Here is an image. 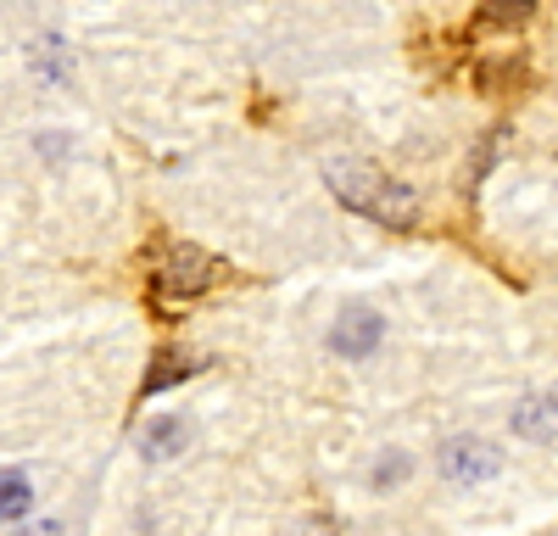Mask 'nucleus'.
Returning a JSON list of instances; mask_svg holds the SVG:
<instances>
[{
  "label": "nucleus",
  "mask_w": 558,
  "mask_h": 536,
  "mask_svg": "<svg viewBox=\"0 0 558 536\" xmlns=\"http://www.w3.org/2000/svg\"><path fill=\"white\" fill-rule=\"evenodd\" d=\"M380 336H386L380 313H368V307H347V313H341V325H336V336H330V346H336L341 357H368V352L380 346Z\"/></svg>",
  "instance_id": "nucleus-4"
},
{
  "label": "nucleus",
  "mask_w": 558,
  "mask_h": 536,
  "mask_svg": "<svg viewBox=\"0 0 558 536\" xmlns=\"http://www.w3.org/2000/svg\"><path fill=\"white\" fill-rule=\"evenodd\" d=\"M28 509H34V486H28V475L12 470V464H0V520H23Z\"/></svg>",
  "instance_id": "nucleus-6"
},
{
  "label": "nucleus",
  "mask_w": 558,
  "mask_h": 536,
  "mask_svg": "<svg viewBox=\"0 0 558 536\" xmlns=\"http://www.w3.org/2000/svg\"><path fill=\"white\" fill-rule=\"evenodd\" d=\"M514 430L531 441H553L558 436V397H525L514 414Z\"/></svg>",
  "instance_id": "nucleus-5"
},
{
  "label": "nucleus",
  "mask_w": 558,
  "mask_h": 536,
  "mask_svg": "<svg viewBox=\"0 0 558 536\" xmlns=\"http://www.w3.org/2000/svg\"><path fill=\"white\" fill-rule=\"evenodd\" d=\"M218 280V257H207V252H196V246H173L168 257H162V275H157V285L168 291V296H196V291H207Z\"/></svg>",
  "instance_id": "nucleus-2"
},
{
  "label": "nucleus",
  "mask_w": 558,
  "mask_h": 536,
  "mask_svg": "<svg viewBox=\"0 0 558 536\" xmlns=\"http://www.w3.org/2000/svg\"><path fill=\"white\" fill-rule=\"evenodd\" d=\"M17 536H62V525H51V520H39V525H28V531H17Z\"/></svg>",
  "instance_id": "nucleus-9"
},
{
  "label": "nucleus",
  "mask_w": 558,
  "mask_h": 536,
  "mask_svg": "<svg viewBox=\"0 0 558 536\" xmlns=\"http://www.w3.org/2000/svg\"><path fill=\"white\" fill-rule=\"evenodd\" d=\"M441 475L458 480V486H475V480L497 475V453H492L481 436H458V441L441 447Z\"/></svg>",
  "instance_id": "nucleus-3"
},
{
  "label": "nucleus",
  "mask_w": 558,
  "mask_h": 536,
  "mask_svg": "<svg viewBox=\"0 0 558 536\" xmlns=\"http://www.w3.org/2000/svg\"><path fill=\"white\" fill-rule=\"evenodd\" d=\"M391 459H397V464H380V470H375V486H391V480L408 475V459H402V453H391Z\"/></svg>",
  "instance_id": "nucleus-8"
},
{
  "label": "nucleus",
  "mask_w": 558,
  "mask_h": 536,
  "mask_svg": "<svg viewBox=\"0 0 558 536\" xmlns=\"http://www.w3.org/2000/svg\"><path fill=\"white\" fill-rule=\"evenodd\" d=\"M330 185L347 207L368 212L375 223H391V230H408L418 218V196L408 185H397V179H386L380 168H368V162H330Z\"/></svg>",
  "instance_id": "nucleus-1"
},
{
  "label": "nucleus",
  "mask_w": 558,
  "mask_h": 536,
  "mask_svg": "<svg viewBox=\"0 0 558 536\" xmlns=\"http://www.w3.org/2000/svg\"><path fill=\"white\" fill-rule=\"evenodd\" d=\"M191 441V430H184V419H157L146 436H140V453L146 459H168V453H179V447Z\"/></svg>",
  "instance_id": "nucleus-7"
}]
</instances>
